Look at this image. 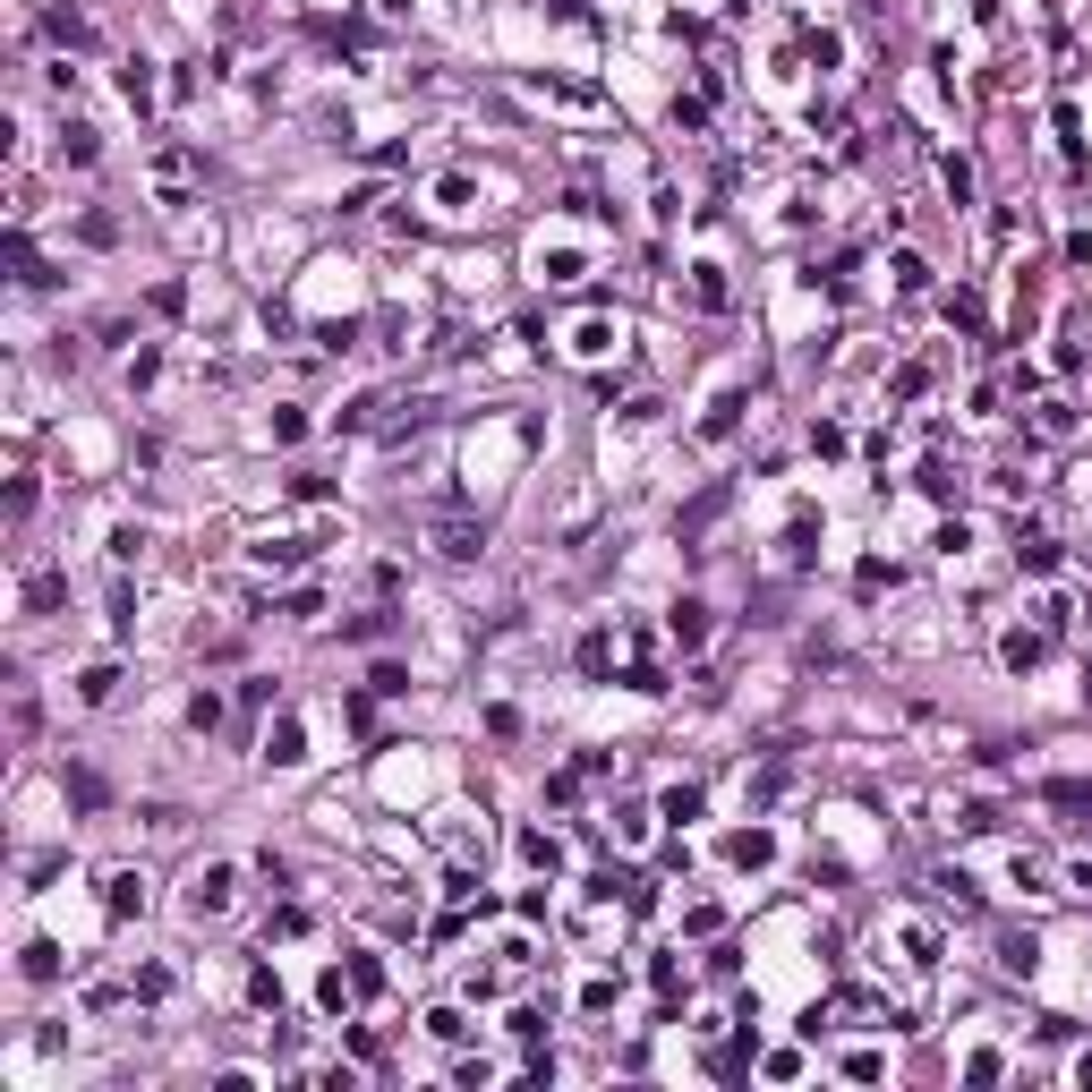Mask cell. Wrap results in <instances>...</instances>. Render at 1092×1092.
<instances>
[{
  "instance_id": "2",
  "label": "cell",
  "mask_w": 1092,
  "mask_h": 1092,
  "mask_svg": "<svg viewBox=\"0 0 1092 1092\" xmlns=\"http://www.w3.org/2000/svg\"><path fill=\"white\" fill-rule=\"evenodd\" d=\"M1075 888H1084V896H1092V862H1075Z\"/></svg>"
},
{
  "instance_id": "1",
  "label": "cell",
  "mask_w": 1092,
  "mask_h": 1092,
  "mask_svg": "<svg viewBox=\"0 0 1092 1092\" xmlns=\"http://www.w3.org/2000/svg\"><path fill=\"white\" fill-rule=\"evenodd\" d=\"M436 546H444V555H478L487 538H478V530H436Z\"/></svg>"
}]
</instances>
